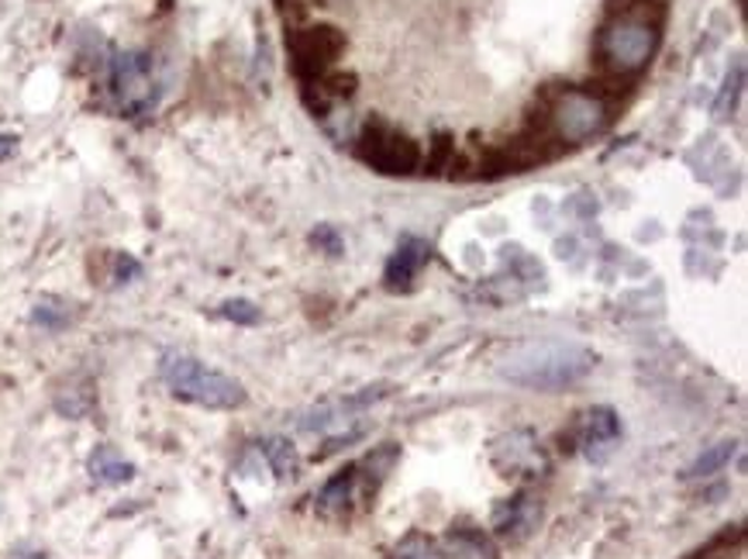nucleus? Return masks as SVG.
<instances>
[{
	"instance_id": "nucleus-5",
	"label": "nucleus",
	"mask_w": 748,
	"mask_h": 559,
	"mask_svg": "<svg viewBox=\"0 0 748 559\" xmlns=\"http://www.w3.org/2000/svg\"><path fill=\"white\" fill-rule=\"evenodd\" d=\"M356 155L366 166L380 170L387 176H408L421 163L418 142L408 139L403 132H397V129H390V124H383V121H369L366 129L359 132Z\"/></svg>"
},
{
	"instance_id": "nucleus-9",
	"label": "nucleus",
	"mask_w": 748,
	"mask_h": 559,
	"mask_svg": "<svg viewBox=\"0 0 748 559\" xmlns=\"http://www.w3.org/2000/svg\"><path fill=\"white\" fill-rule=\"evenodd\" d=\"M493 463L501 466L508 477L545 470V456H542L532 431H511V435H504V439H496L493 443Z\"/></svg>"
},
{
	"instance_id": "nucleus-11",
	"label": "nucleus",
	"mask_w": 748,
	"mask_h": 559,
	"mask_svg": "<svg viewBox=\"0 0 748 559\" xmlns=\"http://www.w3.org/2000/svg\"><path fill=\"white\" fill-rule=\"evenodd\" d=\"M428 260H431V245H428L424 238H414V235L400 238L397 253H393L390 263H387V287H393V291H408V287L414 284V276L421 273V266H424Z\"/></svg>"
},
{
	"instance_id": "nucleus-4",
	"label": "nucleus",
	"mask_w": 748,
	"mask_h": 559,
	"mask_svg": "<svg viewBox=\"0 0 748 559\" xmlns=\"http://www.w3.org/2000/svg\"><path fill=\"white\" fill-rule=\"evenodd\" d=\"M542 121L549 124V132L559 145H580L607 129L611 108L604 101V93L597 90L563 87L559 93H552Z\"/></svg>"
},
{
	"instance_id": "nucleus-2",
	"label": "nucleus",
	"mask_w": 748,
	"mask_h": 559,
	"mask_svg": "<svg viewBox=\"0 0 748 559\" xmlns=\"http://www.w3.org/2000/svg\"><path fill=\"white\" fill-rule=\"evenodd\" d=\"M659 49V14H611L597 35V62L611 77H635Z\"/></svg>"
},
{
	"instance_id": "nucleus-18",
	"label": "nucleus",
	"mask_w": 748,
	"mask_h": 559,
	"mask_svg": "<svg viewBox=\"0 0 748 559\" xmlns=\"http://www.w3.org/2000/svg\"><path fill=\"white\" fill-rule=\"evenodd\" d=\"M259 453L266 456L269 470H273L279 480H294V477H297V470H300V463H297V449H294L287 439H266V443L259 446Z\"/></svg>"
},
{
	"instance_id": "nucleus-10",
	"label": "nucleus",
	"mask_w": 748,
	"mask_h": 559,
	"mask_svg": "<svg viewBox=\"0 0 748 559\" xmlns=\"http://www.w3.org/2000/svg\"><path fill=\"white\" fill-rule=\"evenodd\" d=\"M366 490H369V487H362L359 466H346V470L335 474V477L321 487V494H318V511H321L325 518H349V515L356 511V505L366 497Z\"/></svg>"
},
{
	"instance_id": "nucleus-17",
	"label": "nucleus",
	"mask_w": 748,
	"mask_h": 559,
	"mask_svg": "<svg viewBox=\"0 0 748 559\" xmlns=\"http://www.w3.org/2000/svg\"><path fill=\"white\" fill-rule=\"evenodd\" d=\"M735 453H738V443H735V439H725V443H718V446L704 449V453L687 466V470H683V480H707V477H714L718 470H725Z\"/></svg>"
},
{
	"instance_id": "nucleus-1",
	"label": "nucleus",
	"mask_w": 748,
	"mask_h": 559,
	"mask_svg": "<svg viewBox=\"0 0 748 559\" xmlns=\"http://www.w3.org/2000/svg\"><path fill=\"white\" fill-rule=\"evenodd\" d=\"M597 369V353L566 338H539L511 349L501 363V377L542 394H559L583 384Z\"/></svg>"
},
{
	"instance_id": "nucleus-12",
	"label": "nucleus",
	"mask_w": 748,
	"mask_h": 559,
	"mask_svg": "<svg viewBox=\"0 0 748 559\" xmlns=\"http://www.w3.org/2000/svg\"><path fill=\"white\" fill-rule=\"evenodd\" d=\"M621 439V421H617V415L611 411V408H594V411H586V418H583V449H586V456L590 459H604L611 449H614V443Z\"/></svg>"
},
{
	"instance_id": "nucleus-24",
	"label": "nucleus",
	"mask_w": 748,
	"mask_h": 559,
	"mask_svg": "<svg viewBox=\"0 0 748 559\" xmlns=\"http://www.w3.org/2000/svg\"><path fill=\"white\" fill-rule=\"evenodd\" d=\"M139 270L142 266L132 256H117V280H121V284H129L132 276H139Z\"/></svg>"
},
{
	"instance_id": "nucleus-15",
	"label": "nucleus",
	"mask_w": 748,
	"mask_h": 559,
	"mask_svg": "<svg viewBox=\"0 0 748 559\" xmlns=\"http://www.w3.org/2000/svg\"><path fill=\"white\" fill-rule=\"evenodd\" d=\"M52 404H55V411L62 418L80 421V418H86L93 411V384L90 380H70V384H62L55 390Z\"/></svg>"
},
{
	"instance_id": "nucleus-14",
	"label": "nucleus",
	"mask_w": 748,
	"mask_h": 559,
	"mask_svg": "<svg viewBox=\"0 0 748 559\" xmlns=\"http://www.w3.org/2000/svg\"><path fill=\"white\" fill-rule=\"evenodd\" d=\"M442 559H496V549H493V542L483 532H473V528H459V532L445 536Z\"/></svg>"
},
{
	"instance_id": "nucleus-7",
	"label": "nucleus",
	"mask_w": 748,
	"mask_h": 559,
	"mask_svg": "<svg viewBox=\"0 0 748 559\" xmlns=\"http://www.w3.org/2000/svg\"><path fill=\"white\" fill-rule=\"evenodd\" d=\"M346 52V35L331 24H310L294 31L290 39V59L294 70L304 83H318L335 70V62Z\"/></svg>"
},
{
	"instance_id": "nucleus-23",
	"label": "nucleus",
	"mask_w": 748,
	"mask_h": 559,
	"mask_svg": "<svg viewBox=\"0 0 748 559\" xmlns=\"http://www.w3.org/2000/svg\"><path fill=\"white\" fill-rule=\"evenodd\" d=\"M310 242H315L318 248H325V253H331V256L341 253V238H338V232L331 225H318V232L310 235Z\"/></svg>"
},
{
	"instance_id": "nucleus-22",
	"label": "nucleus",
	"mask_w": 748,
	"mask_h": 559,
	"mask_svg": "<svg viewBox=\"0 0 748 559\" xmlns=\"http://www.w3.org/2000/svg\"><path fill=\"white\" fill-rule=\"evenodd\" d=\"M222 318L235 322V325H256L259 322V307L253 301H225L222 304Z\"/></svg>"
},
{
	"instance_id": "nucleus-16",
	"label": "nucleus",
	"mask_w": 748,
	"mask_h": 559,
	"mask_svg": "<svg viewBox=\"0 0 748 559\" xmlns=\"http://www.w3.org/2000/svg\"><path fill=\"white\" fill-rule=\"evenodd\" d=\"M745 549V528L741 525H725L718 536H710L700 549H694L683 559H738Z\"/></svg>"
},
{
	"instance_id": "nucleus-21",
	"label": "nucleus",
	"mask_w": 748,
	"mask_h": 559,
	"mask_svg": "<svg viewBox=\"0 0 748 559\" xmlns=\"http://www.w3.org/2000/svg\"><path fill=\"white\" fill-rule=\"evenodd\" d=\"M393 559H442V552L434 549V542H431V539H424V536L411 532L408 539H403V542L397 546Z\"/></svg>"
},
{
	"instance_id": "nucleus-25",
	"label": "nucleus",
	"mask_w": 748,
	"mask_h": 559,
	"mask_svg": "<svg viewBox=\"0 0 748 559\" xmlns=\"http://www.w3.org/2000/svg\"><path fill=\"white\" fill-rule=\"evenodd\" d=\"M14 142H18L14 135H0V163H4L8 155L14 152Z\"/></svg>"
},
{
	"instance_id": "nucleus-6",
	"label": "nucleus",
	"mask_w": 748,
	"mask_h": 559,
	"mask_svg": "<svg viewBox=\"0 0 748 559\" xmlns=\"http://www.w3.org/2000/svg\"><path fill=\"white\" fill-rule=\"evenodd\" d=\"M111 98L124 114H145L160 101V80H155L152 59L142 52H117L111 59Z\"/></svg>"
},
{
	"instance_id": "nucleus-8",
	"label": "nucleus",
	"mask_w": 748,
	"mask_h": 559,
	"mask_svg": "<svg viewBox=\"0 0 748 559\" xmlns=\"http://www.w3.org/2000/svg\"><path fill=\"white\" fill-rule=\"evenodd\" d=\"M539 521H542V497L535 494H514L511 501H504L493 511L496 536H504L511 542H524L539 528Z\"/></svg>"
},
{
	"instance_id": "nucleus-3",
	"label": "nucleus",
	"mask_w": 748,
	"mask_h": 559,
	"mask_svg": "<svg viewBox=\"0 0 748 559\" xmlns=\"http://www.w3.org/2000/svg\"><path fill=\"white\" fill-rule=\"evenodd\" d=\"M160 377L180 400L201 404V408L211 411H232L245 404V387L235 377H228L222 369H211L186 353H166L160 359Z\"/></svg>"
},
{
	"instance_id": "nucleus-20",
	"label": "nucleus",
	"mask_w": 748,
	"mask_h": 559,
	"mask_svg": "<svg viewBox=\"0 0 748 559\" xmlns=\"http://www.w3.org/2000/svg\"><path fill=\"white\" fill-rule=\"evenodd\" d=\"M741 83H745V67H741V62H735V70H731L728 80H725L721 98H718V104H714V114H718V118H728V114L735 111V101H738V93H741Z\"/></svg>"
},
{
	"instance_id": "nucleus-19",
	"label": "nucleus",
	"mask_w": 748,
	"mask_h": 559,
	"mask_svg": "<svg viewBox=\"0 0 748 559\" xmlns=\"http://www.w3.org/2000/svg\"><path fill=\"white\" fill-rule=\"evenodd\" d=\"M31 322L35 325H42V328H62V325H70V304H62V301H39V307L31 311Z\"/></svg>"
},
{
	"instance_id": "nucleus-13",
	"label": "nucleus",
	"mask_w": 748,
	"mask_h": 559,
	"mask_svg": "<svg viewBox=\"0 0 748 559\" xmlns=\"http://www.w3.org/2000/svg\"><path fill=\"white\" fill-rule=\"evenodd\" d=\"M86 470L90 477L104 484V487H117V484H129L135 477V463L124 459L114 446H98L86 459Z\"/></svg>"
}]
</instances>
